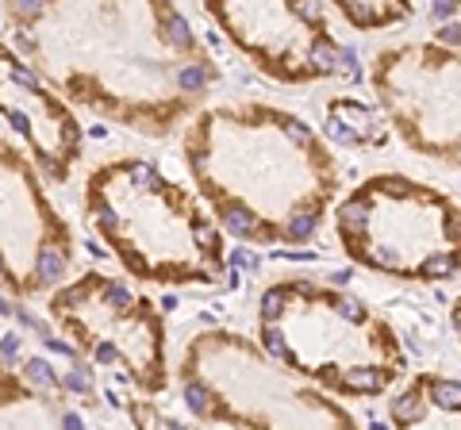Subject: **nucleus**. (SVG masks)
<instances>
[{
	"label": "nucleus",
	"mask_w": 461,
	"mask_h": 430,
	"mask_svg": "<svg viewBox=\"0 0 461 430\" xmlns=\"http://www.w3.org/2000/svg\"><path fill=\"white\" fill-rule=\"evenodd\" d=\"M8 47L66 100L147 139L193 116L220 77L177 4L0 0Z\"/></svg>",
	"instance_id": "1"
},
{
	"label": "nucleus",
	"mask_w": 461,
	"mask_h": 430,
	"mask_svg": "<svg viewBox=\"0 0 461 430\" xmlns=\"http://www.w3.org/2000/svg\"><path fill=\"white\" fill-rule=\"evenodd\" d=\"M81 208L96 238L139 281L208 284L223 273V242L200 200L142 157L96 166Z\"/></svg>",
	"instance_id": "2"
},
{
	"label": "nucleus",
	"mask_w": 461,
	"mask_h": 430,
	"mask_svg": "<svg viewBox=\"0 0 461 430\" xmlns=\"http://www.w3.org/2000/svg\"><path fill=\"white\" fill-rule=\"evenodd\" d=\"M47 319L100 369H115L142 396L169 384L166 319L139 289L108 273H81L47 296Z\"/></svg>",
	"instance_id": "3"
},
{
	"label": "nucleus",
	"mask_w": 461,
	"mask_h": 430,
	"mask_svg": "<svg viewBox=\"0 0 461 430\" xmlns=\"http://www.w3.org/2000/svg\"><path fill=\"white\" fill-rule=\"evenodd\" d=\"M74 227L47 196V181L16 139L0 135V292L20 300L50 296L74 265Z\"/></svg>",
	"instance_id": "4"
},
{
	"label": "nucleus",
	"mask_w": 461,
	"mask_h": 430,
	"mask_svg": "<svg viewBox=\"0 0 461 430\" xmlns=\"http://www.w3.org/2000/svg\"><path fill=\"white\" fill-rule=\"evenodd\" d=\"M0 120L20 139V147L35 162L42 181H69V169H74L85 147L77 112L5 39H0Z\"/></svg>",
	"instance_id": "5"
},
{
	"label": "nucleus",
	"mask_w": 461,
	"mask_h": 430,
	"mask_svg": "<svg viewBox=\"0 0 461 430\" xmlns=\"http://www.w3.org/2000/svg\"><path fill=\"white\" fill-rule=\"evenodd\" d=\"M0 430H85V419L54 369L32 357L0 365Z\"/></svg>",
	"instance_id": "6"
},
{
	"label": "nucleus",
	"mask_w": 461,
	"mask_h": 430,
	"mask_svg": "<svg viewBox=\"0 0 461 430\" xmlns=\"http://www.w3.org/2000/svg\"><path fill=\"white\" fill-rule=\"evenodd\" d=\"M393 423L400 430H461V408H438L423 392V381H415L393 404Z\"/></svg>",
	"instance_id": "7"
},
{
	"label": "nucleus",
	"mask_w": 461,
	"mask_h": 430,
	"mask_svg": "<svg viewBox=\"0 0 461 430\" xmlns=\"http://www.w3.org/2000/svg\"><path fill=\"white\" fill-rule=\"evenodd\" d=\"M131 419H135V430H189L185 423L173 419V415L158 411L154 404H131Z\"/></svg>",
	"instance_id": "8"
},
{
	"label": "nucleus",
	"mask_w": 461,
	"mask_h": 430,
	"mask_svg": "<svg viewBox=\"0 0 461 430\" xmlns=\"http://www.w3.org/2000/svg\"><path fill=\"white\" fill-rule=\"evenodd\" d=\"M342 16L357 23V27H373V23H388L396 16H408V8H373V4H342Z\"/></svg>",
	"instance_id": "9"
}]
</instances>
